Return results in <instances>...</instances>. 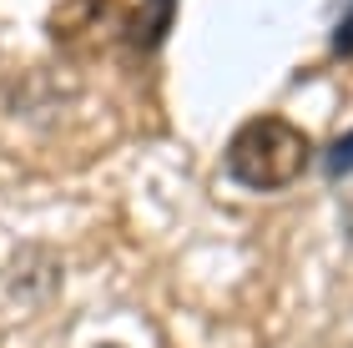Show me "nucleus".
Returning a JSON list of instances; mask_svg holds the SVG:
<instances>
[{"mask_svg":"<svg viewBox=\"0 0 353 348\" xmlns=\"http://www.w3.org/2000/svg\"><path fill=\"white\" fill-rule=\"evenodd\" d=\"M308 162H313L308 136L283 116H252L228 147L232 182L252 187V192H283V187H293L308 172Z\"/></svg>","mask_w":353,"mask_h":348,"instance_id":"nucleus-1","label":"nucleus"},{"mask_svg":"<svg viewBox=\"0 0 353 348\" xmlns=\"http://www.w3.org/2000/svg\"><path fill=\"white\" fill-rule=\"evenodd\" d=\"M328 172H333V177H348V172H353V132L328 147Z\"/></svg>","mask_w":353,"mask_h":348,"instance_id":"nucleus-2","label":"nucleus"},{"mask_svg":"<svg viewBox=\"0 0 353 348\" xmlns=\"http://www.w3.org/2000/svg\"><path fill=\"white\" fill-rule=\"evenodd\" d=\"M348 51H353V10H348L343 30H339V56H348Z\"/></svg>","mask_w":353,"mask_h":348,"instance_id":"nucleus-3","label":"nucleus"},{"mask_svg":"<svg viewBox=\"0 0 353 348\" xmlns=\"http://www.w3.org/2000/svg\"><path fill=\"white\" fill-rule=\"evenodd\" d=\"M101 348H117V343H101Z\"/></svg>","mask_w":353,"mask_h":348,"instance_id":"nucleus-4","label":"nucleus"}]
</instances>
